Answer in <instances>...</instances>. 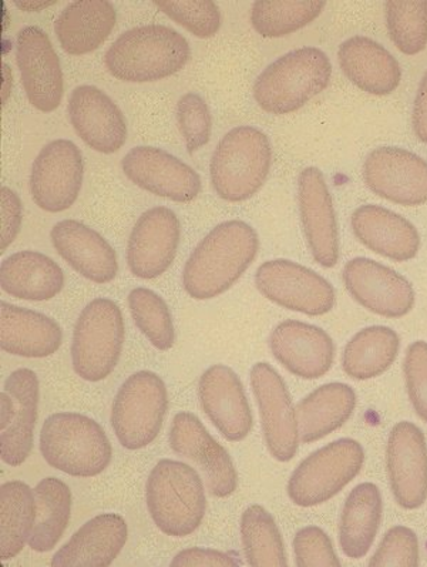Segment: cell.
<instances>
[{
    "instance_id": "obj_1",
    "label": "cell",
    "mask_w": 427,
    "mask_h": 567,
    "mask_svg": "<svg viewBox=\"0 0 427 567\" xmlns=\"http://www.w3.org/2000/svg\"><path fill=\"white\" fill-rule=\"evenodd\" d=\"M258 250L260 238L250 224L231 220L214 227L184 267L187 295L194 300L225 295L256 261Z\"/></svg>"
},
{
    "instance_id": "obj_2",
    "label": "cell",
    "mask_w": 427,
    "mask_h": 567,
    "mask_svg": "<svg viewBox=\"0 0 427 567\" xmlns=\"http://www.w3.org/2000/svg\"><path fill=\"white\" fill-rule=\"evenodd\" d=\"M191 48L183 34L164 24H144L124 32L108 48L104 63L122 82L164 81L190 61Z\"/></svg>"
},
{
    "instance_id": "obj_3",
    "label": "cell",
    "mask_w": 427,
    "mask_h": 567,
    "mask_svg": "<svg viewBox=\"0 0 427 567\" xmlns=\"http://www.w3.org/2000/svg\"><path fill=\"white\" fill-rule=\"evenodd\" d=\"M146 502L154 525L164 535H191L207 512L202 476L184 462L162 460L148 476Z\"/></svg>"
},
{
    "instance_id": "obj_4",
    "label": "cell",
    "mask_w": 427,
    "mask_h": 567,
    "mask_svg": "<svg viewBox=\"0 0 427 567\" xmlns=\"http://www.w3.org/2000/svg\"><path fill=\"white\" fill-rule=\"evenodd\" d=\"M39 447L54 470L74 477L101 475L111 465L113 447L101 424L76 412H59L42 426Z\"/></svg>"
},
{
    "instance_id": "obj_5",
    "label": "cell",
    "mask_w": 427,
    "mask_h": 567,
    "mask_svg": "<svg viewBox=\"0 0 427 567\" xmlns=\"http://www.w3.org/2000/svg\"><path fill=\"white\" fill-rule=\"evenodd\" d=\"M332 76L330 58L320 49L302 48L277 59L257 78L254 99L267 113L290 114L325 91Z\"/></svg>"
},
{
    "instance_id": "obj_6",
    "label": "cell",
    "mask_w": 427,
    "mask_h": 567,
    "mask_svg": "<svg viewBox=\"0 0 427 567\" xmlns=\"http://www.w3.org/2000/svg\"><path fill=\"white\" fill-rule=\"evenodd\" d=\"M271 143L264 132L252 126L232 128L216 147L210 164L214 190L230 203L256 196L271 167Z\"/></svg>"
},
{
    "instance_id": "obj_7",
    "label": "cell",
    "mask_w": 427,
    "mask_h": 567,
    "mask_svg": "<svg viewBox=\"0 0 427 567\" xmlns=\"http://www.w3.org/2000/svg\"><path fill=\"white\" fill-rule=\"evenodd\" d=\"M124 318L121 307L108 298L88 302L74 326L72 364L84 381L106 380L121 361Z\"/></svg>"
},
{
    "instance_id": "obj_8",
    "label": "cell",
    "mask_w": 427,
    "mask_h": 567,
    "mask_svg": "<svg viewBox=\"0 0 427 567\" xmlns=\"http://www.w3.org/2000/svg\"><path fill=\"white\" fill-rule=\"evenodd\" d=\"M167 411V386L162 378L152 371H138L124 381L114 398V434L126 450H143L160 434Z\"/></svg>"
},
{
    "instance_id": "obj_9",
    "label": "cell",
    "mask_w": 427,
    "mask_h": 567,
    "mask_svg": "<svg viewBox=\"0 0 427 567\" xmlns=\"http://www.w3.org/2000/svg\"><path fill=\"white\" fill-rule=\"evenodd\" d=\"M364 461L360 442H332L301 462L288 482V496L302 507L325 504L355 480Z\"/></svg>"
},
{
    "instance_id": "obj_10",
    "label": "cell",
    "mask_w": 427,
    "mask_h": 567,
    "mask_svg": "<svg viewBox=\"0 0 427 567\" xmlns=\"http://www.w3.org/2000/svg\"><path fill=\"white\" fill-rule=\"evenodd\" d=\"M256 286L268 300L301 315L325 316L335 306L336 295L330 281L294 261L262 264L256 274Z\"/></svg>"
},
{
    "instance_id": "obj_11",
    "label": "cell",
    "mask_w": 427,
    "mask_h": 567,
    "mask_svg": "<svg viewBox=\"0 0 427 567\" xmlns=\"http://www.w3.org/2000/svg\"><path fill=\"white\" fill-rule=\"evenodd\" d=\"M168 442L174 454L187 457L198 466L208 494L218 499L235 494L238 486L235 461L226 447L214 440L200 417L191 412L174 416Z\"/></svg>"
},
{
    "instance_id": "obj_12",
    "label": "cell",
    "mask_w": 427,
    "mask_h": 567,
    "mask_svg": "<svg viewBox=\"0 0 427 567\" xmlns=\"http://www.w3.org/2000/svg\"><path fill=\"white\" fill-rule=\"evenodd\" d=\"M250 382L268 451L277 461L290 462L296 455L301 437L285 381L274 367L258 362L251 368Z\"/></svg>"
},
{
    "instance_id": "obj_13",
    "label": "cell",
    "mask_w": 427,
    "mask_h": 567,
    "mask_svg": "<svg viewBox=\"0 0 427 567\" xmlns=\"http://www.w3.org/2000/svg\"><path fill=\"white\" fill-rule=\"evenodd\" d=\"M84 178L82 152L71 141H53L34 158L31 193L34 203L48 213L69 210L81 194Z\"/></svg>"
},
{
    "instance_id": "obj_14",
    "label": "cell",
    "mask_w": 427,
    "mask_h": 567,
    "mask_svg": "<svg viewBox=\"0 0 427 567\" xmlns=\"http://www.w3.org/2000/svg\"><path fill=\"white\" fill-rule=\"evenodd\" d=\"M128 181L154 196L190 203L201 193V178L188 164L163 148L138 146L123 157Z\"/></svg>"
},
{
    "instance_id": "obj_15",
    "label": "cell",
    "mask_w": 427,
    "mask_h": 567,
    "mask_svg": "<svg viewBox=\"0 0 427 567\" xmlns=\"http://www.w3.org/2000/svg\"><path fill=\"white\" fill-rule=\"evenodd\" d=\"M17 63L29 103L39 112L52 113L61 106L64 79L61 59L48 33L38 27L18 33Z\"/></svg>"
},
{
    "instance_id": "obj_16",
    "label": "cell",
    "mask_w": 427,
    "mask_h": 567,
    "mask_svg": "<svg viewBox=\"0 0 427 567\" xmlns=\"http://www.w3.org/2000/svg\"><path fill=\"white\" fill-rule=\"evenodd\" d=\"M366 186L399 206L427 203V162L400 147H379L364 164Z\"/></svg>"
},
{
    "instance_id": "obj_17",
    "label": "cell",
    "mask_w": 427,
    "mask_h": 567,
    "mask_svg": "<svg viewBox=\"0 0 427 567\" xmlns=\"http://www.w3.org/2000/svg\"><path fill=\"white\" fill-rule=\"evenodd\" d=\"M181 227L176 213L154 207L134 224L127 244V264L134 276L154 280L171 267L180 244Z\"/></svg>"
},
{
    "instance_id": "obj_18",
    "label": "cell",
    "mask_w": 427,
    "mask_h": 567,
    "mask_svg": "<svg viewBox=\"0 0 427 567\" xmlns=\"http://www.w3.org/2000/svg\"><path fill=\"white\" fill-rule=\"evenodd\" d=\"M198 396L208 420L230 442L244 441L254 425L244 385L232 368L216 364L200 378Z\"/></svg>"
},
{
    "instance_id": "obj_19",
    "label": "cell",
    "mask_w": 427,
    "mask_h": 567,
    "mask_svg": "<svg viewBox=\"0 0 427 567\" xmlns=\"http://www.w3.org/2000/svg\"><path fill=\"white\" fill-rule=\"evenodd\" d=\"M346 290L366 310L386 318L409 315L415 290L404 276L369 258H354L344 268Z\"/></svg>"
},
{
    "instance_id": "obj_20",
    "label": "cell",
    "mask_w": 427,
    "mask_h": 567,
    "mask_svg": "<svg viewBox=\"0 0 427 567\" xmlns=\"http://www.w3.org/2000/svg\"><path fill=\"white\" fill-rule=\"evenodd\" d=\"M298 203L312 256L322 267H335L340 260V233L334 203L320 168L302 171L298 182Z\"/></svg>"
},
{
    "instance_id": "obj_21",
    "label": "cell",
    "mask_w": 427,
    "mask_h": 567,
    "mask_svg": "<svg viewBox=\"0 0 427 567\" xmlns=\"http://www.w3.org/2000/svg\"><path fill=\"white\" fill-rule=\"evenodd\" d=\"M387 474L392 492L404 509H417L427 499V445L424 432L399 422L387 442Z\"/></svg>"
},
{
    "instance_id": "obj_22",
    "label": "cell",
    "mask_w": 427,
    "mask_h": 567,
    "mask_svg": "<svg viewBox=\"0 0 427 567\" xmlns=\"http://www.w3.org/2000/svg\"><path fill=\"white\" fill-rule=\"evenodd\" d=\"M69 117L84 144L98 153L113 154L127 141V123L121 107L94 86H79L69 97Z\"/></svg>"
},
{
    "instance_id": "obj_23",
    "label": "cell",
    "mask_w": 427,
    "mask_h": 567,
    "mask_svg": "<svg viewBox=\"0 0 427 567\" xmlns=\"http://www.w3.org/2000/svg\"><path fill=\"white\" fill-rule=\"evenodd\" d=\"M270 350L292 375L317 380L334 364L335 344L320 327L288 320L272 331Z\"/></svg>"
},
{
    "instance_id": "obj_24",
    "label": "cell",
    "mask_w": 427,
    "mask_h": 567,
    "mask_svg": "<svg viewBox=\"0 0 427 567\" xmlns=\"http://www.w3.org/2000/svg\"><path fill=\"white\" fill-rule=\"evenodd\" d=\"M54 250L88 281L107 284L117 277V254L106 238L76 220H63L52 228Z\"/></svg>"
},
{
    "instance_id": "obj_25",
    "label": "cell",
    "mask_w": 427,
    "mask_h": 567,
    "mask_svg": "<svg viewBox=\"0 0 427 567\" xmlns=\"http://www.w3.org/2000/svg\"><path fill=\"white\" fill-rule=\"evenodd\" d=\"M128 526L117 514H103L86 522L53 556L54 567H107L122 554Z\"/></svg>"
},
{
    "instance_id": "obj_26",
    "label": "cell",
    "mask_w": 427,
    "mask_h": 567,
    "mask_svg": "<svg viewBox=\"0 0 427 567\" xmlns=\"http://www.w3.org/2000/svg\"><path fill=\"white\" fill-rule=\"evenodd\" d=\"M3 390L13 398L14 414L11 425L2 431L0 452L4 464L21 466L33 450L41 384L32 370L21 368L7 378Z\"/></svg>"
},
{
    "instance_id": "obj_27",
    "label": "cell",
    "mask_w": 427,
    "mask_h": 567,
    "mask_svg": "<svg viewBox=\"0 0 427 567\" xmlns=\"http://www.w3.org/2000/svg\"><path fill=\"white\" fill-rule=\"evenodd\" d=\"M63 331L53 318L0 302V348L11 355L46 358L59 351Z\"/></svg>"
},
{
    "instance_id": "obj_28",
    "label": "cell",
    "mask_w": 427,
    "mask_h": 567,
    "mask_svg": "<svg viewBox=\"0 0 427 567\" xmlns=\"http://www.w3.org/2000/svg\"><path fill=\"white\" fill-rule=\"evenodd\" d=\"M355 236L369 250L402 262L416 257L420 237L405 217L379 206H362L352 216Z\"/></svg>"
},
{
    "instance_id": "obj_29",
    "label": "cell",
    "mask_w": 427,
    "mask_h": 567,
    "mask_svg": "<svg viewBox=\"0 0 427 567\" xmlns=\"http://www.w3.org/2000/svg\"><path fill=\"white\" fill-rule=\"evenodd\" d=\"M117 13L107 0H74L59 14L54 33L72 56L97 51L116 27Z\"/></svg>"
},
{
    "instance_id": "obj_30",
    "label": "cell",
    "mask_w": 427,
    "mask_h": 567,
    "mask_svg": "<svg viewBox=\"0 0 427 567\" xmlns=\"http://www.w3.org/2000/svg\"><path fill=\"white\" fill-rule=\"evenodd\" d=\"M337 61L345 76L361 91L386 96L399 86V63L382 44L369 38L347 39L341 44Z\"/></svg>"
},
{
    "instance_id": "obj_31",
    "label": "cell",
    "mask_w": 427,
    "mask_h": 567,
    "mask_svg": "<svg viewBox=\"0 0 427 567\" xmlns=\"http://www.w3.org/2000/svg\"><path fill=\"white\" fill-rule=\"evenodd\" d=\"M0 287L24 301H49L61 295L64 274L56 261L38 251L12 254L0 266Z\"/></svg>"
},
{
    "instance_id": "obj_32",
    "label": "cell",
    "mask_w": 427,
    "mask_h": 567,
    "mask_svg": "<svg viewBox=\"0 0 427 567\" xmlns=\"http://www.w3.org/2000/svg\"><path fill=\"white\" fill-rule=\"evenodd\" d=\"M356 406V394L345 384H326L298 402L296 421L302 444H312L346 424Z\"/></svg>"
},
{
    "instance_id": "obj_33",
    "label": "cell",
    "mask_w": 427,
    "mask_h": 567,
    "mask_svg": "<svg viewBox=\"0 0 427 567\" xmlns=\"http://www.w3.org/2000/svg\"><path fill=\"white\" fill-rule=\"evenodd\" d=\"M382 495L374 484H361L347 496L342 511L340 545L351 559H361L374 545L382 522Z\"/></svg>"
},
{
    "instance_id": "obj_34",
    "label": "cell",
    "mask_w": 427,
    "mask_h": 567,
    "mask_svg": "<svg viewBox=\"0 0 427 567\" xmlns=\"http://www.w3.org/2000/svg\"><path fill=\"white\" fill-rule=\"evenodd\" d=\"M37 522V497L22 481L0 487V559L11 560L29 544Z\"/></svg>"
},
{
    "instance_id": "obj_35",
    "label": "cell",
    "mask_w": 427,
    "mask_h": 567,
    "mask_svg": "<svg viewBox=\"0 0 427 567\" xmlns=\"http://www.w3.org/2000/svg\"><path fill=\"white\" fill-rule=\"evenodd\" d=\"M33 492L37 497V522L28 545L39 554H46L61 542L71 522L72 491L58 477H44Z\"/></svg>"
},
{
    "instance_id": "obj_36",
    "label": "cell",
    "mask_w": 427,
    "mask_h": 567,
    "mask_svg": "<svg viewBox=\"0 0 427 567\" xmlns=\"http://www.w3.org/2000/svg\"><path fill=\"white\" fill-rule=\"evenodd\" d=\"M399 347V337L390 328H365L347 342L342 357V367L354 380H371L389 370L396 360Z\"/></svg>"
},
{
    "instance_id": "obj_37",
    "label": "cell",
    "mask_w": 427,
    "mask_h": 567,
    "mask_svg": "<svg viewBox=\"0 0 427 567\" xmlns=\"http://www.w3.org/2000/svg\"><path fill=\"white\" fill-rule=\"evenodd\" d=\"M242 550L251 567H287V551L280 527L261 505L248 506L241 516Z\"/></svg>"
},
{
    "instance_id": "obj_38",
    "label": "cell",
    "mask_w": 427,
    "mask_h": 567,
    "mask_svg": "<svg viewBox=\"0 0 427 567\" xmlns=\"http://www.w3.org/2000/svg\"><path fill=\"white\" fill-rule=\"evenodd\" d=\"M325 4L322 0H258L252 4L251 23L261 37H288L314 22Z\"/></svg>"
},
{
    "instance_id": "obj_39",
    "label": "cell",
    "mask_w": 427,
    "mask_h": 567,
    "mask_svg": "<svg viewBox=\"0 0 427 567\" xmlns=\"http://www.w3.org/2000/svg\"><path fill=\"white\" fill-rule=\"evenodd\" d=\"M128 308L134 324L158 351L171 350L176 342V328L166 301L148 288H134L128 295Z\"/></svg>"
},
{
    "instance_id": "obj_40",
    "label": "cell",
    "mask_w": 427,
    "mask_h": 567,
    "mask_svg": "<svg viewBox=\"0 0 427 567\" xmlns=\"http://www.w3.org/2000/svg\"><path fill=\"white\" fill-rule=\"evenodd\" d=\"M387 32L390 41L407 56L427 47V2L389 0L385 3Z\"/></svg>"
},
{
    "instance_id": "obj_41",
    "label": "cell",
    "mask_w": 427,
    "mask_h": 567,
    "mask_svg": "<svg viewBox=\"0 0 427 567\" xmlns=\"http://www.w3.org/2000/svg\"><path fill=\"white\" fill-rule=\"evenodd\" d=\"M154 4L194 37L208 39L220 31L221 12L212 0H156Z\"/></svg>"
},
{
    "instance_id": "obj_42",
    "label": "cell",
    "mask_w": 427,
    "mask_h": 567,
    "mask_svg": "<svg viewBox=\"0 0 427 567\" xmlns=\"http://www.w3.org/2000/svg\"><path fill=\"white\" fill-rule=\"evenodd\" d=\"M177 123L187 152L201 151L210 142L212 118L206 101L197 93H186L177 103Z\"/></svg>"
},
{
    "instance_id": "obj_43",
    "label": "cell",
    "mask_w": 427,
    "mask_h": 567,
    "mask_svg": "<svg viewBox=\"0 0 427 567\" xmlns=\"http://www.w3.org/2000/svg\"><path fill=\"white\" fill-rule=\"evenodd\" d=\"M419 565V542L414 530L396 526L387 532L369 560L372 567H416Z\"/></svg>"
},
{
    "instance_id": "obj_44",
    "label": "cell",
    "mask_w": 427,
    "mask_h": 567,
    "mask_svg": "<svg viewBox=\"0 0 427 567\" xmlns=\"http://www.w3.org/2000/svg\"><path fill=\"white\" fill-rule=\"evenodd\" d=\"M294 554L296 566L300 567L341 566L330 536L317 526H306L298 532L294 537Z\"/></svg>"
},
{
    "instance_id": "obj_45",
    "label": "cell",
    "mask_w": 427,
    "mask_h": 567,
    "mask_svg": "<svg viewBox=\"0 0 427 567\" xmlns=\"http://www.w3.org/2000/svg\"><path fill=\"white\" fill-rule=\"evenodd\" d=\"M405 377L407 394L420 420L427 422V344L416 341L406 352Z\"/></svg>"
},
{
    "instance_id": "obj_46",
    "label": "cell",
    "mask_w": 427,
    "mask_h": 567,
    "mask_svg": "<svg viewBox=\"0 0 427 567\" xmlns=\"http://www.w3.org/2000/svg\"><path fill=\"white\" fill-rule=\"evenodd\" d=\"M0 254L17 240L22 227V202L9 187L0 188Z\"/></svg>"
},
{
    "instance_id": "obj_47",
    "label": "cell",
    "mask_w": 427,
    "mask_h": 567,
    "mask_svg": "<svg viewBox=\"0 0 427 567\" xmlns=\"http://www.w3.org/2000/svg\"><path fill=\"white\" fill-rule=\"evenodd\" d=\"M173 567H236L240 566L235 557L216 549L206 547H191L184 549L174 557Z\"/></svg>"
},
{
    "instance_id": "obj_48",
    "label": "cell",
    "mask_w": 427,
    "mask_h": 567,
    "mask_svg": "<svg viewBox=\"0 0 427 567\" xmlns=\"http://www.w3.org/2000/svg\"><path fill=\"white\" fill-rule=\"evenodd\" d=\"M412 123H414L416 137L427 144V72L421 79L419 91H417Z\"/></svg>"
},
{
    "instance_id": "obj_49",
    "label": "cell",
    "mask_w": 427,
    "mask_h": 567,
    "mask_svg": "<svg viewBox=\"0 0 427 567\" xmlns=\"http://www.w3.org/2000/svg\"><path fill=\"white\" fill-rule=\"evenodd\" d=\"M58 2H52V0H48V2H42V0H18L14 2L19 9L23 12H41L43 9L49 7H53Z\"/></svg>"
}]
</instances>
